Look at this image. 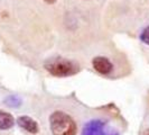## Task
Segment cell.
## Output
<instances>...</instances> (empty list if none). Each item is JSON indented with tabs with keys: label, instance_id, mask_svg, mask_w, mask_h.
<instances>
[{
	"label": "cell",
	"instance_id": "6da1fadb",
	"mask_svg": "<svg viewBox=\"0 0 149 135\" xmlns=\"http://www.w3.org/2000/svg\"><path fill=\"white\" fill-rule=\"evenodd\" d=\"M49 126L53 135H76L77 132L74 120L62 110H56L51 115Z\"/></svg>",
	"mask_w": 149,
	"mask_h": 135
},
{
	"label": "cell",
	"instance_id": "7a4b0ae2",
	"mask_svg": "<svg viewBox=\"0 0 149 135\" xmlns=\"http://www.w3.org/2000/svg\"><path fill=\"white\" fill-rule=\"evenodd\" d=\"M46 70L55 77H68L75 75L79 71V67L71 61L64 59H56L45 64Z\"/></svg>",
	"mask_w": 149,
	"mask_h": 135
},
{
	"label": "cell",
	"instance_id": "3957f363",
	"mask_svg": "<svg viewBox=\"0 0 149 135\" xmlns=\"http://www.w3.org/2000/svg\"><path fill=\"white\" fill-rule=\"evenodd\" d=\"M82 135H119L112 129L108 123L102 120H92L88 122L82 131Z\"/></svg>",
	"mask_w": 149,
	"mask_h": 135
},
{
	"label": "cell",
	"instance_id": "277c9868",
	"mask_svg": "<svg viewBox=\"0 0 149 135\" xmlns=\"http://www.w3.org/2000/svg\"><path fill=\"white\" fill-rule=\"evenodd\" d=\"M92 65L94 68V70L101 73V75H109L111 73L112 69H113V65L110 61L108 60L107 58H103V56H97L94 58L93 61H92Z\"/></svg>",
	"mask_w": 149,
	"mask_h": 135
},
{
	"label": "cell",
	"instance_id": "5b68a950",
	"mask_svg": "<svg viewBox=\"0 0 149 135\" xmlns=\"http://www.w3.org/2000/svg\"><path fill=\"white\" fill-rule=\"evenodd\" d=\"M17 124L19 125V127L25 129L26 132H28L30 134H37L38 133V124L36 120L30 118L29 116H20L17 118Z\"/></svg>",
	"mask_w": 149,
	"mask_h": 135
},
{
	"label": "cell",
	"instance_id": "8992f818",
	"mask_svg": "<svg viewBox=\"0 0 149 135\" xmlns=\"http://www.w3.org/2000/svg\"><path fill=\"white\" fill-rule=\"evenodd\" d=\"M14 125H15L14 116L7 112L0 110V129L7 131V129H10Z\"/></svg>",
	"mask_w": 149,
	"mask_h": 135
},
{
	"label": "cell",
	"instance_id": "52a82bcc",
	"mask_svg": "<svg viewBox=\"0 0 149 135\" xmlns=\"http://www.w3.org/2000/svg\"><path fill=\"white\" fill-rule=\"evenodd\" d=\"M5 104L8 106V107H11V108H17L22 105V99L18 97L17 95H10L6 97L5 99Z\"/></svg>",
	"mask_w": 149,
	"mask_h": 135
},
{
	"label": "cell",
	"instance_id": "ba28073f",
	"mask_svg": "<svg viewBox=\"0 0 149 135\" xmlns=\"http://www.w3.org/2000/svg\"><path fill=\"white\" fill-rule=\"evenodd\" d=\"M140 41L142 43L149 45V26L142 30L141 35H140Z\"/></svg>",
	"mask_w": 149,
	"mask_h": 135
},
{
	"label": "cell",
	"instance_id": "9c48e42d",
	"mask_svg": "<svg viewBox=\"0 0 149 135\" xmlns=\"http://www.w3.org/2000/svg\"><path fill=\"white\" fill-rule=\"evenodd\" d=\"M46 4H48V5H53V4H55L56 2V0H44Z\"/></svg>",
	"mask_w": 149,
	"mask_h": 135
},
{
	"label": "cell",
	"instance_id": "30bf717a",
	"mask_svg": "<svg viewBox=\"0 0 149 135\" xmlns=\"http://www.w3.org/2000/svg\"><path fill=\"white\" fill-rule=\"evenodd\" d=\"M146 135H149V129L147 131V134H146Z\"/></svg>",
	"mask_w": 149,
	"mask_h": 135
}]
</instances>
